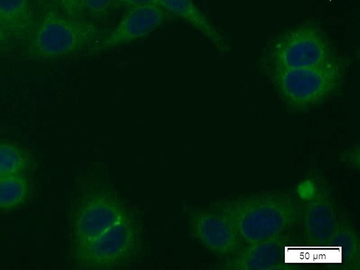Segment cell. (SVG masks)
<instances>
[{
  "instance_id": "6da1fadb",
  "label": "cell",
  "mask_w": 360,
  "mask_h": 270,
  "mask_svg": "<svg viewBox=\"0 0 360 270\" xmlns=\"http://www.w3.org/2000/svg\"><path fill=\"white\" fill-rule=\"evenodd\" d=\"M70 232L72 257L84 269L121 267L138 253L136 220L109 186L94 184L82 192Z\"/></svg>"
},
{
  "instance_id": "7a4b0ae2",
  "label": "cell",
  "mask_w": 360,
  "mask_h": 270,
  "mask_svg": "<svg viewBox=\"0 0 360 270\" xmlns=\"http://www.w3.org/2000/svg\"><path fill=\"white\" fill-rule=\"evenodd\" d=\"M233 227L246 244L282 236L301 219L302 207L292 195L261 192L223 199L211 208Z\"/></svg>"
},
{
  "instance_id": "3957f363",
  "label": "cell",
  "mask_w": 360,
  "mask_h": 270,
  "mask_svg": "<svg viewBox=\"0 0 360 270\" xmlns=\"http://www.w3.org/2000/svg\"><path fill=\"white\" fill-rule=\"evenodd\" d=\"M338 56L321 27L307 22L274 36L264 48L258 64L269 77L281 71L321 65Z\"/></svg>"
},
{
  "instance_id": "277c9868",
  "label": "cell",
  "mask_w": 360,
  "mask_h": 270,
  "mask_svg": "<svg viewBox=\"0 0 360 270\" xmlns=\"http://www.w3.org/2000/svg\"><path fill=\"white\" fill-rule=\"evenodd\" d=\"M348 61L341 56L325 63L281 71L269 77L284 104L291 110L303 112L334 96L345 77Z\"/></svg>"
},
{
  "instance_id": "5b68a950",
  "label": "cell",
  "mask_w": 360,
  "mask_h": 270,
  "mask_svg": "<svg viewBox=\"0 0 360 270\" xmlns=\"http://www.w3.org/2000/svg\"><path fill=\"white\" fill-rule=\"evenodd\" d=\"M108 30L89 19L50 10L33 31L29 52L36 58L56 59L89 51Z\"/></svg>"
},
{
  "instance_id": "8992f818",
  "label": "cell",
  "mask_w": 360,
  "mask_h": 270,
  "mask_svg": "<svg viewBox=\"0 0 360 270\" xmlns=\"http://www.w3.org/2000/svg\"><path fill=\"white\" fill-rule=\"evenodd\" d=\"M168 18V13L157 4L130 8L113 29L108 30L89 51L102 53L142 38L158 28Z\"/></svg>"
},
{
  "instance_id": "52a82bcc",
  "label": "cell",
  "mask_w": 360,
  "mask_h": 270,
  "mask_svg": "<svg viewBox=\"0 0 360 270\" xmlns=\"http://www.w3.org/2000/svg\"><path fill=\"white\" fill-rule=\"evenodd\" d=\"M313 195L302 210L304 234L308 245L327 247L336 229L338 213L330 185L319 177Z\"/></svg>"
},
{
  "instance_id": "ba28073f",
  "label": "cell",
  "mask_w": 360,
  "mask_h": 270,
  "mask_svg": "<svg viewBox=\"0 0 360 270\" xmlns=\"http://www.w3.org/2000/svg\"><path fill=\"white\" fill-rule=\"evenodd\" d=\"M190 221L195 238L217 255L228 258L243 247V242L233 227L212 209L195 211Z\"/></svg>"
},
{
  "instance_id": "9c48e42d",
  "label": "cell",
  "mask_w": 360,
  "mask_h": 270,
  "mask_svg": "<svg viewBox=\"0 0 360 270\" xmlns=\"http://www.w3.org/2000/svg\"><path fill=\"white\" fill-rule=\"evenodd\" d=\"M287 240L278 236L242 247L221 264L220 268L238 270L292 269L286 264Z\"/></svg>"
},
{
  "instance_id": "30bf717a",
  "label": "cell",
  "mask_w": 360,
  "mask_h": 270,
  "mask_svg": "<svg viewBox=\"0 0 360 270\" xmlns=\"http://www.w3.org/2000/svg\"><path fill=\"white\" fill-rule=\"evenodd\" d=\"M157 5L188 24L221 53L230 51L226 39L192 0H156Z\"/></svg>"
},
{
  "instance_id": "8fae6325",
  "label": "cell",
  "mask_w": 360,
  "mask_h": 270,
  "mask_svg": "<svg viewBox=\"0 0 360 270\" xmlns=\"http://www.w3.org/2000/svg\"><path fill=\"white\" fill-rule=\"evenodd\" d=\"M34 23L29 0H0V25L8 37L20 41L30 38Z\"/></svg>"
},
{
  "instance_id": "7c38bea8",
  "label": "cell",
  "mask_w": 360,
  "mask_h": 270,
  "mask_svg": "<svg viewBox=\"0 0 360 270\" xmlns=\"http://www.w3.org/2000/svg\"><path fill=\"white\" fill-rule=\"evenodd\" d=\"M337 251L338 262H342L346 269H360V245L356 231L343 214H339L338 223L328 246Z\"/></svg>"
},
{
  "instance_id": "4fadbf2b",
  "label": "cell",
  "mask_w": 360,
  "mask_h": 270,
  "mask_svg": "<svg viewBox=\"0 0 360 270\" xmlns=\"http://www.w3.org/2000/svg\"><path fill=\"white\" fill-rule=\"evenodd\" d=\"M31 193L32 184L27 174L0 177V210H11L22 205Z\"/></svg>"
},
{
  "instance_id": "5bb4252c",
  "label": "cell",
  "mask_w": 360,
  "mask_h": 270,
  "mask_svg": "<svg viewBox=\"0 0 360 270\" xmlns=\"http://www.w3.org/2000/svg\"><path fill=\"white\" fill-rule=\"evenodd\" d=\"M33 160L27 151L11 143H0V177L27 174Z\"/></svg>"
},
{
  "instance_id": "9a60e30c",
  "label": "cell",
  "mask_w": 360,
  "mask_h": 270,
  "mask_svg": "<svg viewBox=\"0 0 360 270\" xmlns=\"http://www.w3.org/2000/svg\"><path fill=\"white\" fill-rule=\"evenodd\" d=\"M115 0H83L85 15L89 20L98 22L105 18L110 11Z\"/></svg>"
},
{
  "instance_id": "2e32d148",
  "label": "cell",
  "mask_w": 360,
  "mask_h": 270,
  "mask_svg": "<svg viewBox=\"0 0 360 270\" xmlns=\"http://www.w3.org/2000/svg\"><path fill=\"white\" fill-rule=\"evenodd\" d=\"M63 13L75 18H86L83 0H55Z\"/></svg>"
},
{
  "instance_id": "e0dca14e",
  "label": "cell",
  "mask_w": 360,
  "mask_h": 270,
  "mask_svg": "<svg viewBox=\"0 0 360 270\" xmlns=\"http://www.w3.org/2000/svg\"><path fill=\"white\" fill-rule=\"evenodd\" d=\"M340 161L350 167L359 169V145H354L345 150L340 156Z\"/></svg>"
},
{
  "instance_id": "ac0fdd59",
  "label": "cell",
  "mask_w": 360,
  "mask_h": 270,
  "mask_svg": "<svg viewBox=\"0 0 360 270\" xmlns=\"http://www.w3.org/2000/svg\"><path fill=\"white\" fill-rule=\"evenodd\" d=\"M121 4L129 6V8L149 5L157 4L156 0H116Z\"/></svg>"
},
{
  "instance_id": "d6986e66",
  "label": "cell",
  "mask_w": 360,
  "mask_h": 270,
  "mask_svg": "<svg viewBox=\"0 0 360 270\" xmlns=\"http://www.w3.org/2000/svg\"><path fill=\"white\" fill-rule=\"evenodd\" d=\"M8 36L0 25V46L2 45L7 39Z\"/></svg>"
}]
</instances>
